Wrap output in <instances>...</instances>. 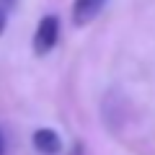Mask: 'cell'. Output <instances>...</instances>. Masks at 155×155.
I'll return each instance as SVG.
<instances>
[{"instance_id":"obj_3","label":"cell","mask_w":155,"mask_h":155,"mask_svg":"<svg viewBox=\"0 0 155 155\" xmlns=\"http://www.w3.org/2000/svg\"><path fill=\"white\" fill-rule=\"evenodd\" d=\"M31 142H34V150L41 153V155H60L62 153V137L49 127L36 129L34 137H31Z\"/></svg>"},{"instance_id":"obj_6","label":"cell","mask_w":155,"mask_h":155,"mask_svg":"<svg viewBox=\"0 0 155 155\" xmlns=\"http://www.w3.org/2000/svg\"><path fill=\"white\" fill-rule=\"evenodd\" d=\"M5 3H13V0H3V5H5Z\"/></svg>"},{"instance_id":"obj_4","label":"cell","mask_w":155,"mask_h":155,"mask_svg":"<svg viewBox=\"0 0 155 155\" xmlns=\"http://www.w3.org/2000/svg\"><path fill=\"white\" fill-rule=\"evenodd\" d=\"M5 26H8V8L0 5V34L5 31Z\"/></svg>"},{"instance_id":"obj_2","label":"cell","mask_w":155,"mask_h":155,"mask_svg":"<svg viewBox=\"0 0 155 155\" xmlns=\"http://www.w3.org/2000/svg\"><path fill=\"white\" fill-rule=\"evenodd\" d=\"M109 0H75L72 3V23L75 26H88L101 16L104 5Z\"/></svg>"},{"instance_id":"obj_1","label":"cell","mask_w":155,"mask_h":155,"mask_svg":"<svg viewBox=\"0 0 155 155\" xmlns=\"http://www.w3.org/2000/svg\"><path fill=\"white\" fill-rule=\"evenodd\" d=\"M57 39H60V18L57 16H44L41 21L36 23V31H34V54L36 57H44L54 49Z\"/></svg>"},{"instance_id":"obj_5","label":"cell","mask_w":155,"mask_h":155,"mask_svg":"<svg viewBox=\"0 0 155 155\" xmlns=\"http://www.w3.org/2000/svg\"><path fill=\"white\" fill-rule=\"evenodd\" d=\"M3 147H5V145H3V134H0V155H3Z\"/></svg>"}]
</instances>
